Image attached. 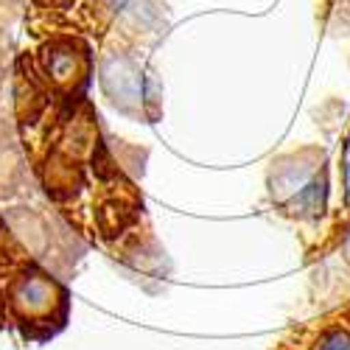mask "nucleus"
I'll return each instance as SVG.
<instances>
[{
    "instance_id": "obj_1",
    "label": "nucleus",
    "mask_w": 350,
    "mask_h": 350,
    "mask_svg": "<svg viewBox=\"0 0 350 350\" xmlns=\"http://www.w3.org/2000/svg\"><path fill=\"white\" fill-rule=\"evenodd\" d=\"M317 350H350V336L342 331H331L323 339V347H317Z\"/></svg>"
}]
</instances>
